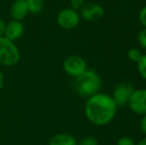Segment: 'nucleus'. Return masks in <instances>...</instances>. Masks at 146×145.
<instances>
[{"label":"nucleus","instance_id":"10","mask_svg":"<svg viewBox=\"0 0 146 145\" xmlns=\"http://www.w3.org/2000/svg\"><path fill=\"white\" fill-rule=\"evenodd\" d=\"M10 14H11L12 20L22 22V20L25 19L29 14L27 1L26 0H15L11 5Z\"/></svg>","mask_w":146,"mask_h":145},{"label":"nucleus","instance_id":"13","mask_svg":"<svg viewBox=\"0 0 146 145\" xmlns=\"http://www.w3.org/2000/svg\"><path fill=\"white\" fill-rule=\"evenodd\" d=\"M142 56H143L142 52L137 48H131V49H129L128 52H127V57H128L129 60L133 63H137L140 60Z\"/></svg>","mask_w":146,"mask_h":145},{"label":"nucleus","instance_id":"11","mask_svg":"<svg viewBox=\"0 0 146 145\" xmlns=\"http://www.w3.org/2000/svg\"><path fill=\"white\" fill-rule=\"evenodd\" d=\"M49 145H78V142L71 134L57 133L50 138Z\"/></svg>","mask_w":146,"mask_h":145},{"label":"nucleus","instance_id":"12","mask_svg":"<svg viewBox=\"0 0 146 145\" xmlns=\"http://www.w3.org/2000/svg\"><path fill=\"white\" fill-rule=\"evenodd\" d=\"M27 1L29 13L36 15L39 14L44 8V0H26Z\"/></svg>","mask_w":146,"mask_h":145},{"label":"nucleus","instance_id":"21","mask_svg":"<svg viewBox=\"0 0 146 145\" xmlns=\"http://www.w3.org/2000/svg\"><path fill=\"white\" fill-rule=\"evenodd\" d=\"M5 22H4V20L2 19L1 17H0V37L3 36L4 34V30H5Z\"/></svg>","mask_w":146,"mask_h":145},{"label":"nucleus","instance_id":"20","mask_svg":"<svg viewBox=\"0 0 146 145\" xmlns=\"http://www.w3.org/2000/svg\"><path fill=\"white\" fill-rule=\"evenodd\" d=\"M139 128H140L141 132L146 136V114L142 115V117H141L140 122H139Z\"/></svg>","mask_w":146,"mask_h":145},{"label":"nucleus","instance_id":"18","mask_svg":"<svg viewBox=\"0 0 146 145\" xmlns=\"http://www.w3.org/2000/svg\"><path fill=\"white\" fill-rule=\"evenodd\" d=\"M116 145H135V142L128 136H122L117 140Z\"/></svg>","mask_w":146,"mask_h":145},{"label":"nucleus","instance_id":"6","mask_svg":"<svg viewBox=\"0 0 146 145\" xmlns=\"http://www.w3.org/2000/svg\"><path fill=\"white\" fill-rule=\"evenodd\" d=\"M134 85L127 81H123L116 85L111 93V97L115 103L116 107H124L127 105L131 93L134 91Z\"/></svg>","mask_w":146,"mask_h":145},{"label":"nucleus","instance_id":"5","mask_svg":"<svg viewBox=\"0 0 146 145\" xmlns=\"http://www.w3.org/2000/svg\"><path fill=\"white\" fill-rule=\"evenodd\" d=\"M81 22V16L79 11L72 8H64L57 15V23L65 30H72L78 27Z\"/></svg>","mask_w":146,"mask_h":145},{"label":"nucleus","instance_id":"23","mask_svg":"<svg viewBox=\"0 0 146 145\" xmlns=\"http://www.w3.org/2000/svg\"><path fill=\"white\" fill-rule=\"evenodd\" d=\"M135 145H146V136L145 137H143L142 139H140L138 142H137Z\"/></svg>","mask_w":146,"mask_h":145},{"label":"nucleus","instance_id":"4","mask_svg":"<svg viewBox=\"0 0 146 145\" xmlns=\"http://www.w3.org/2000/svg\"><path fill=\"white\" fill-rule=\"evenodd\" d=\"M63 70L68 75L76 79L88 70V65L83 57L71 55L63 62Z\"/></svg>","mask_w":146,"mask_h":145},{"label":"nucleus","instance_id":"19","mask_svg":"<svg viewBox=\"0 0 146 145\" xmlns=\"http://www.w3.org/2000/svg\"><path fill=\"white\" fill-rule=\"evenodd\" d=\"M138 19L143 28H146V5L143 6L138 13Z\"/></svg>","mask_w":146,"mask_h":145},{"label":"nucleus","instance_id":"17","mask_svg":"<svg viewBox=\"0 0 146 145\" xmlns=\"http://www.w3.org/2000/svg\"><path fill=\"white\" fill-rule=\"evenodd\" d=\"M78 145H98V141L94 137L88 136V137L83 138L80 142H78Z\"/></svg>","mask_w":146,"mask_h":145},{"label":"nucleus","instance_id":"2","mask_svg":"<svg viewBox=\"0 0 146 145\" xmlns=\"http://www.w3.org/2000/svg\"><path fill=\"white\" fill-rule=\"evenodd\" d=\"M102 83L100 75L92 69H88L85 73L75 79L74 89L80 97L88 99L100 93Z\"/></svg>","mask_w":146,"mask_h":145},{"label":"nucleus","instance_id":"3","mask_svg":"<svg viewBox=\"0 0 146 145\" xmlns=\"http://www.w3.org/2000/svg\"><path fill=\"white\" fill-rule=\"evenodd\" d=\"M20 51L15 42L8 40L4 36L0 37V65L13 67L20 61Z\"/></svg>","mask_w":146,"mask_h":145},{"label":"nucleus","instance_id":"24","mask_svg":"<svg viewBox=\"0 0 146 145\" xmlns=\"http://www.w3.org/2000/svg\"><path fill=\"white\" fill-rule=\"evenodd\" d=\"M122 1H129V0H122Z\"/></svg>","mask_w":146,"mask_h":145},{"label":"nucleus","instance_id":"1","mask_svg":"<svg viewBox=\"0 0 146 145\" xmlns=\"http://www.w3.org/2000/svg\"><path fill=\"white\" fill-rule=\"evenodd\" d=\"M117 107L111 95L106 93H98L88 97L85 105L86 117L96 126H104L113 120Z\"/></svg>","mask_w":146,"mask_h":145},{"label":"nucleus","instance_id":"16","mask_svg":"<svg viewBox=\"0 0 146 145\" xmlns=\"http://www.w3.org/2000/svg\"><path fill=\"white\" fill-rule=\"evenodd\" d=\"M84 5H85V0H70V8L76 11H80Z\"/></svg>","mask_w":146,"mask_h":145},{"label":"nucleus","instance_id":"9","mask_svg":"<svg viewBox=\"0 0 146 145\" xmlns=\"http://www.w3.org/2000/svg\"><path fill=\"white\" fill-rule=\"evenodd\" d=\"M24 32H25V27H24L23 23L21 21H16V20H12V21L8 22L5 24V30H4L3 36L7 38L10 41H17L23 36Z\"/></svg>","mask_w":146,"mask_h":145},{"label":"nucleus","instance_id":"14","mask_svg":"<svg viewBox=\"0 0 146 145\" xmlns=\"http://www.w3.org/2000/svg\"><path fill=\"white\" fill-rule=\"evenodd\" d=\"M136 65L138 73L144 81H146V54H143L140 60L136 63Z\"/></svg>","mask_w":146,"mask_h":145},{"label":"nucleus","instance_id":"22","mask_svg":"<svg viewBox=\"0 0 146 145\" xmlns=\"http://www.w3.org/2000/svg\"><path fill=\"white\" fill-rule=\"evenodd\" d=\"M3 85H4V75L0 71V91L3 89Z\"/></svg>","mask_w":146,"mask_h":145},{"label":"nucleus","instance_id":"15","mask_svg":"<svg viewBox=\"0 0 146 145\" xmlns=\"http://www.w3.org/2000/svg\"><path fill=\"white\" fill-rule=\"evenodd\" d=\"M137 42L143 49L146 50V28H142L138 32V34H137Z\"/></svg>","mask_w":146,"mask_h":145},{"label":"nucleus","instance_id":"7","mask_svg":"<svg viewBox=\"0 0 146 145\" xmlns=\"http://www.w3.org/2000/svg\"><path fill=\"white\" fill-rule=\"evenodd\" d=\"M127 105L132 112L139 115L146 114V89H134Z\"/></svg>","mask_w":146,"mask_h":145},{"label":"nucleus","instance_id":"8","mask_svg":"<svg viewBox=\"0 0 146 145\" xmlns=\"http://www.w3.org/2000/svg\"><path fill=\"white\" fill-rule=\"evenodd\" d=\"M81 19L87 22H98L104 16V9L100 4L90 2L85 3V5L80 10Z\"/></svg>","mask_w":146,"mask_h":145}]
</instances>
